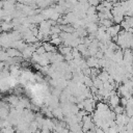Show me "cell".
I'll return each instance as SVG.
<instances>
[{
	"mask_svg": "<svg viewBox=\"0 0 133 133\" xmlns=\"http://www.w3.org/2000/svg\"><path fill=\"white\" fill-rule=\"evenodd\" d=\"M83 84L86 87L89 88L90 86H92V79L89 76H84V78H83Z\"/></svg>",
	"mask_w": 133,
	"mask_h": 133,
	"instance_id": "obj_10",
	"label": "cell"
},
{
	"mask_svg": "<svg viewBox=\"0 0 133 133\" xmlns=\"http://www.w3.org/2000/svg\"><path fill=\"white\" fill-rule=\"evenodd\" d=\"M99 1H100V2H101V1H103V0H99Z\"/></svg>",
	"mask_w": 133,
	"mask_h": 133,
	"instance_id": "obj_18",
	"label": "cell"
},
{
	"mask_svg": "<svg viewBox=\"0 0 133 133\" xmlns=\"http://www.w3.org/2000/svg\"><path fill=\"white\" fill-rule=\"evenodd\" d=\"M6 54L9 56V57H17V56H22L21 54V51H19L18 49L16 48H12V47H9L7 48L6 50Z\"/></svg>",
	"mask_w": 133,
	"mask_h": 133,
	"instance_id": "obj_5",
	"label": "cell"
},
{
	"mask_svg": "<svg viewBox=\"0 0 133 133\" xmlns=\"http://www.w3.org/2000/svg\"><path fill=\"white\" fill-rule=\"evenodd\" d=\"M87 2H88V4H89V5H91V6H97V5L100 3V1H99V0H88Z\"/></svg>",
	"mask_w": 133,
	"mask_h": 133,
	"instance_id": "obj_17",
	"label": "cell"
},
{
	"mask_svg": "<svg viewBox=\"0 0 133 133\" xmlns=\"http://www.w3.org/2000/svg\"><path fill=\"white\" fill-rule=\"evenodd\" d=\"M85 29L87 30V32H88L89 34H95L96 31L98 30V25H97V23L88 22V23L85 25Z\"/></svg>",
	"mask_w": 133,
	"mask_h": 133,
	"instance_id": "obj_4",
	"label": "cell"
},
{
	"mask_svg": "<svg viewBox=\"0 0 133 133\" xmlns=\"http://www.w3.org/2000/svg\"><path fill=\"white\" fill-rule=\"evenodd\" d=\"M43 46H44L46 52H56V47L54 45H52L50 42H44Z\"/></svg>",
	"mask_w": 133,
	"mask_h": 133,
	"instance_id": "obj_7",
	"label": "cell"
},
{
	"mask_svg": "<svg viewBox=\"0 0 133 133\" xmlns=\"http://www.w3.org/2000/svg\"><path fill=\"white\" fill-rule=\"evenodd\" d=\"M86 64L88 68H97V69H100L99 68V64H98V58L95 57V56H88L86 57Z\"/></svg>",
	"mask_w": 133,
	"mask_h": 133,
	"instance_id": "obj_3",
	"label": "cell"
},
{
	"mask_svg": "<svg viewBox=\"0 0 133 133\" xmlns=\"http://www.w3.org/2000/svg\"><path fill=\"white\" fill-rule=\"evenodd\" d=\"M113 111L115 112V114H117V113H122V112L125 111V107L122 106L121 104H118V105H116V106L113 107Z\"/></svg>",
	"mask_w": 133,
	"mask_h": 133,
	"instance_id": "obj_15",
	"label": "cell"
},
{
	"mask_svg": "<svg viewBox=\"0 0 133 133\" xmlns=\"http://www.w3.org/2000/svg\"><path fill=\"white\" fill-rule=\"evenodd\" d=\"M7 101H8L11 105L17 106V104L19 103V98H18L17 96H10L9 98H7Z\"/></svg>",
	"mask_w": 133,
	"mask_h": 133,
	"instance_id": "obj_12",
	"label": "cell"
},
{
	"mask_svg": "<svg viewBox=\"0 0 133 133\" xmlns=\"http://www.w3.org/2000/svg\"><path fill=\"white\" fill-rule=\"evenodd\" d=\"M86 12V16H89V15H94V14H97V9H96V6H91L89 5L87 7V9L85 10Z\"/></svg>",
	"mask_w": 133,
	"mask_h": 133,
	"instance_id": "obj_14",
	"label": "cell"
},
{
	"mask_svg": "<svg viewBox=\"0 0 133 133\" xmlns=\"http://www.w3.org/2000/svg\"><path fill=\"white\" fill-rule=\"evenodd\" d=\"M100 24L103 25V26H105V27H109V26H111L113 24V22H112L111 19H104V20H101L100 21Z\"/></svg>",
	"mask_w": 133,
	"mask_h": 133,
	"instance_id": "obj_13",
	"label": "cell"
},
{
	"mask_svg": "<svg viewBox=\"0 0 133 133\" xmlns=\"http://www.w3.org/2000/svg\"><path fill=\"white\" fill-rule=\"evenodd\" d=\"M49 42H50L52 45H54L55 47H57V46H59L60 44H62V39H61V37H60V36L55 37V38H51Z\"/></svg>",
	"mask_w": 133,
	"mask_h": 133,
	"instance_id": "obj_11",
	"label": "cell"
},
{
	"mask_svg": "<svg viewBox=\"0 0 133 133\" xmlns=\"http://www.w3.org/2000/svg\"><path fill=\"white\" fill-rule=\"evenodd\" d=\"M58 47V50H59V53L61 55H65V54H69L71 53V50H72V47L70 46H66V45H63V44H60Z\"/></svg>",
	"mask_w": 133,
	"mask_h": 133,
	"instance_id": "obj_6",
	"label": "cell"
},
{
	"mask_svg": "<svg viewBox=\"0 0 133 133\" xmlns=\"http://www.w3.org/2000/svg\"><path fill=\"white\" fill-rule=\"evenodd\" d=\"M116 88H117V92H116V94H117L119 97L129 98V97H131V95H132V92L129 91V89L125 86V84H118V86H117Z\"/></svg>",
	"mask_w": 133,
	"mask_h": 133,
	"instance_id": "obj_1",
	"label": "cell"
},
{
	"mask_svg": "<svg viewBox=\"0 0 133 133\" xmlns=\"http://www.w3.org/2000/svg\"><path fill=\"white\" fill-rule=\"evenodd\" d=\"M35 52H36L37 54H39V55H42V54H44V53L46 52V50H45V48H44V46H43V45H41L39 47H37V48L35 49Z\"/></svg>",
	"mask_w": 133,
	"mask_h": 133,
	"instance_id": "obj_16",
	"label": "cell"
},
{
	"mask_svg": "<svg viewBox=\"0 0 133 133\" xmlns=\"http://www.w3.org/2000/svg\"><path fill=\"white\" fill-rule=\"evenodd\" d=\"M92 85H94V86H96L98 89L103 88V81H102V80H100L98 77H96V78H94V79H92Z\"/></svg>",
	"mask_w": 133,
	"mask_h": 133,
	"instance_id": "obj_9",
	"label": "cell"
},
{
	"mask_svg": "<svg viewBox=\"0 0 133 133\" xmlns=\"http://www.w3.org/2000/svg\"><path fill=\"white\" fill-rule=\"evenodd\" d=\"M12 28H14V25H12V23H10V22H5V21H3L2 24H0V29L3 30V31H8V30H10V29H12Z\"/></svg>",
	"mask_w": 133,
	"mask_h": 133,
	"instance_id": "obj_8",
	"label": "cell"
},
{
	"mask_svg": "<svg viewBox=\"0 0 133 133\" xmlns=\"http://www.w3.org/2000/svg\"><path fill=\"white\" fill-rule=\"evenodd\" d=\"M108 103H109L110 107H112V108H113L114 106L118 105V104H119V96H118L116 92L110 95L109 98H108Z\"/></svg>",
	"mask_w": 133,
	"mask_h": 133,
	"instance_id": "obj_2",
	"label": "cell"
}]
</instances>
